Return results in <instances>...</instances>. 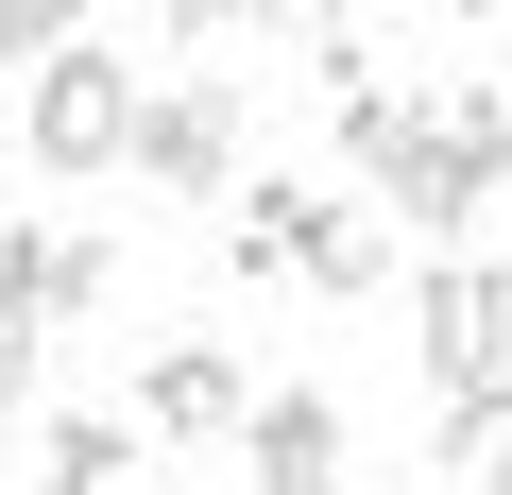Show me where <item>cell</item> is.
<instances>
[{
	"instance_id": "obj_5",
	"label": "cell",
	"mask_w": 512,
	"mask_h": 495,
	"mask_svg": "<svg viewBox=\"0 0 512 495\" xmlns=\"http://www.w3.org/2000/svg\"><path fill=\"white\" fill-rule=\"evenodd\" d=\"M137 188H171V205H239V86H222V69L154 86V120H137Z\"/></svg>"
},
{
	"instance_id": "obj_10",
	"label": "cell",
	"mask_w": 512,
	"mask_h": 495,
	"mask_svg": "<svg viewBox=\"0 0 512 495\" xmlns=\"http://www.w3.org/2000/svg\"><path fill=\"white\" fill-rule=\"evenodd\" d=\"M35 495H137V427H103V410H69V427L35 444Z\"/></svg>"
},
{
	"instance_id": "obj_12",
	"label": "cell",
	"mask_w": 512,
	"mask_h": 495,
	"mask_svg": "<svg viewBox=\"0 0 512 495\" xmlns=\"http://www.w3.org/2000/svg\"><path fill=\"white\" fill-rule=\"evenodd\" d=\"M461 137H478V171H512V86H461Z\"/></svg>"
},
{
	"instance_id": "obj_8",
	"label": "cell",
	"mask_w": 512,
	"mask_h": 495,
	"mask_svg": "<svg viewBox=\"0 0 512 495\" xmlns=\"http://www.w3.org/2000/svg\"><path fill=\"white\" fill-rule=\"evenodd\" d=\"M291 274H308L325 308H376V291H393V222H359V205H308V188H291Z\"/></svg>"
},
{
	"instance_id": "obj_1",
	"label": "cell",
	"mask_w": 512,
	"mask_h": 495,
	"mask_svg": "<svg viewBox=\"0 0 512 495\" xmlns=\"http://www.w3.org/2000/svg\"><path fill=\"white\" fill-rule=\"evenodd\" d=\"M325 52V103H342V154H359V188L376 205H410L427 239H461L478 205H495V171H478V137H461V103H427V86H393L359 35H308Z\"/></svg>"
},
{
	"instance_id": "obj_2",
	"label": "cell",
	"mask_w": 512,
	"mask_h": 495,
	"mask_svg": "<svg viewBox=\"0 0 512 495\" xmlns=\"http://www.w3.org/2000/svg\"><path fill=\"white\" fill-rule=\"evenodd\" d=\"M137 120H154V86H137L103 35H86L69 69H35V103H18V154H35L52 188H86V171H120V154H137Z\"/></svg>"
},
{
	"instance_id": "obj_6",
	"label": "cell",
	"mask_w": 512,
	"mask_h": 495,
	"mask_svg": "<svg viewBox=\"0 0 512 495\" xmlns=\"http://www.w3.org/2000/svg\"><path fill=\"white\" fill-rule=\"evenodd\" d=\"M256 410H239V359L222 342H154L137 359V444H239Z\"/></svg>"
},
{
	"instance_id": "obj_9",
	"label": "cell",
	"mask_w": 512,
	"mask_h": 495,
	"mask_svg": "<svg viewBox=\"0 0 512 495\" xmlns=\"http://www.w3.org/2000/svg\"><path fill=\"white\" fill-rule=\"evenodd\" d=\"M427 461H444L461 495H512V393H461V410H427Z\"/></svg>"
},
{
	"instance_id": "obj_4",
	"label": "cell",
	"mask_w": 512,
	"mask_h": 495,
	"mask_svg": "<svg viewBox=\"0 0 512 495\" xmlns=\"http://www.w3.org/2000/svg\"><path fill=\"white\" fill-rule=\"evenodd\" d=\"M120 291V239H86V222H0V342H52V325H86Z\"/></svg>"
},
{
	"instance_id": "obj_7",
	"label": "cell",
	"mask_w": 512,
	"mask_h": 495,
	"mask_svg": "<svg viewBox=\"0 0 512 495\" xmlns=\"http://www.w3.org/2000/svg\"><path fill=\"white\" fill-rule=\"evenodd\" d=\"M239 495H342V393H274L239 427Z\"/></svg>"
},
{
	"instance_id": "obj_11",
	"label": "cell",
	"mask_w": 512,
	"mask_h": 495,
	"mask_svg": "<svg viewBox=\"0 0 512 495\" xmlns=\"http://www.w3.org/2000/svg\"><path fill=\"white\" fill-rule=\"evenodd\" d=\"M86 35H69V0H0V69H69Z\"/></svg>"
},
{
	"instance_id": "obj_3",
	"label": "cell",
	"mask_w": 512,
	"mask_h": 495,
	"mask_svg": "<svg viewBox=\"0 0 512 495\" xmlns=\"http://www.w3.org/2000/svg\"><path fill=\"white\" fill-rule=\"evenodd\" d=\"M410 359H427V410L512 393V274L495 257H427L410 274Z\"/></svg>"
}]
</instances>
